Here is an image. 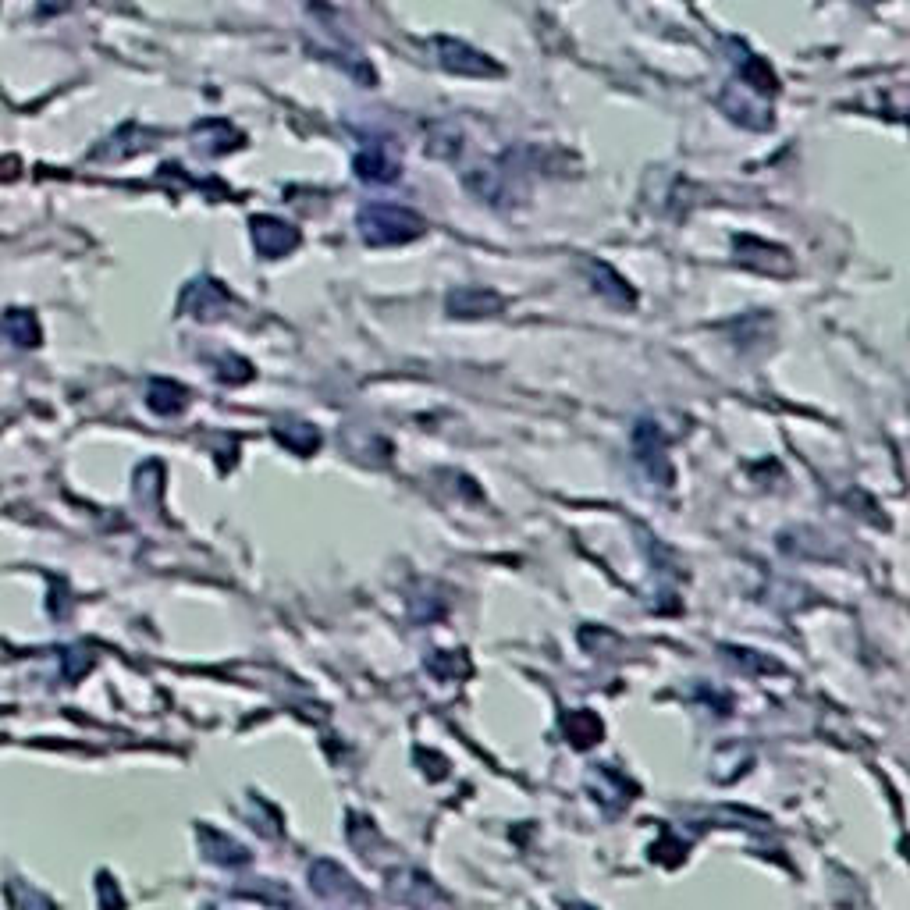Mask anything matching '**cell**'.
<instances>
[{
    "instance_id": "cell-10",
    "label": "cell",
    "mask_w": 910,
    "mask_h": 910,
    "mask_svg": "<svg viewBox=\"0 0 910 910\" xmlns=\"http://www.w3.org/2000/svg\"><path fill=\"white\" fill-rule=\"evenodd\" d=\"M4 331H8V335H15L18 345H36V338H40V331H36V320H32L29 313H22V310L8 313V320H4Z\"/></svg>"
},
{
    "instance_id": "cell-7",
    "label": "cell",
    "mask_w": 910,
    "mask_h": 910,
    "mask_svg": "<svg viewBox=\"0 0 910 910\" xmlns=\"http://www.w3.org/2000/svg\"><path fill=\"white\" fill-rule=\"evenodd\" d=\"M356 175H360L363 182H392V178L399 175V164H395V157H388L381 146H374V150L356 157Z\"/></svg>"
},
{
    "instance_id": "cell-8",
    "label": "cell",
    "mask_w": 910,
    "mask_h": 910,
    "mask_svg": "<svg viewBox=\"0 0 910 910\" xmlns=\"http://www.w3.org/2000/svg\"><path fill=\"white\" fill-rule=\"evenodd\" d=\"M214 132L217 136H210V128L207 125H196V150L200 153H207V157H217V153H228L232 146H239V132H235L228 121H214Z\"/></svg>"
},
{
    "instance_id": "cell-1",
    "label": "cell",
    "mask_w": 910,
    "mask_h": 910,
    "mask_svg": "<svg viewBox=\"0 0 910 910\" xmlns=\"http://www.w3.org/2000/svg\"><path fill=\"white\" fill-rule=\"evenodd\" d=\"M360 239L374 249L384 246H406V242L420 239L427 232V224L420 214H413L409 207H395V203H370L356 217Z\"/></svg>"
},
{
    "instance_id": "cell-3",
    "label": "cell",
    "mask_w": 910,
    "mask_h": 910,
    "mask_svg": "<svg viewBox=\"0 0 910 910\" xmlns=\"http://www.w3.org/2000/svg\"><path fill=\"white\" fill-rule=\"evenodd\" d=\"M249 228H253V249L260 256H267V260L288 256L292 249L299 246V232L288 221H281V217L260 214V217L249 221Z\"/></svg>"
},
{
    "instance_id": "cell-5",
    "label": "cell",
    "mask_w": 910,
    "mask_h": 910,
    "mask_svg": "<svg viewBox=\"0 0 910 910\" xmlns=\"http://www.w3.org/2000/svg\"><path fill=\"white\" fill-rule=\"evenodd\" d=\"M498 310H502V296L491 292V288L466 285V288H455L452 296H448V313L452 317H491Z\"/></svg>"
},
{
    "instance_id": "cell-9",
    "label": "cell",
    "mask_w": 910,
    "mask_h": 910,
    "mask_svg": "<svg viewBox=\"0 0 910 910\" xmlns=\"http://www.w3.org/2000/svg\"><path fill=\"white\" fill-rule=\"evenodd\" d=\"M591 278H594V288H598L601 296L612 299V303H619V306L633 303V288L626 285L623 274H615L608 264H591Z\"/></svg>"
},
{
    "instance_id": "cell-2",
    "label": "cell",
    "mask_w": 910,
    "mask_h": 910,
    "mask_svg": "<svg viewBox=\"0 0 910 910\" xmlns=\"http://www.w3.org/2000/svg\"><path fill=\"white\" fill-rule=\"evenodd\" d=\"M434 50H438L441 68H448V72H455V75H473V79H495V75H502V68H498L491 57H484L480 50H473L470 43H463V40H448V36H441V40H434Z\"/></svg>"
},
{
    "instance_id": "cell-6",
    "label": "cell",
    "mask_w": 910,
    "mask_h": 910,
    "mask_svg": "<svg viewBox=\"0 0 910 910\" xmlns=\"http://www.w3.org/2000/svg\"><path fill=\"white\" fill-rule=\"evenodd\" d=\"M182 306L192 313V317L210 320V317H217V313H221L224 306H228V292H224V288L217 285V281L203 278V281H196V285L185 288Z\"/></svg>"
},
{
    "instance_id": "cell-4",
    "label": "cell",
    "mask_w": 910,
    "mask_h": 910,
    "mask_svg": "<svg viewBox=\"0 0 910 910\" xmlns=\"http://www.w3.org/2000/svg\"><path fill=\"white\" fill-rule=\"evenodd\" d=\"M736 260H740L743 267H751V271H761V274H790L793 271V256L786 253V249L772 246V242L751 239V235L736 239Z\"/></svg>"
}]
</instances>
